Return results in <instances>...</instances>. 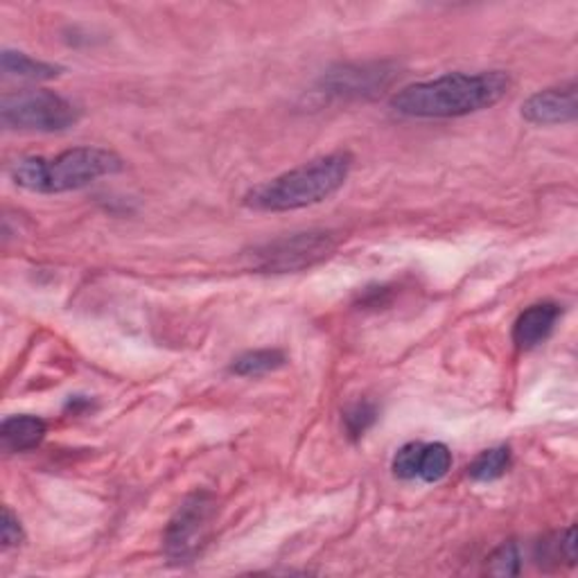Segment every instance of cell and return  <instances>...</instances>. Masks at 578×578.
<instances>
[{
	"label": "cell",
	"mask_w": 578,
	"mask_h": 578,
	"mask_svg": "<svg viewBox=\"0 0 578 578\" xmlns=\"http://www.w3.org/2000/svg\"><path fill=\"white\" fill-rule=\"evenodd\" d=\"M511 89L504 71L448 73L404 86L391 97V109L406 118H461L491 109Z\"/></svg>",
	"instance_id": "obj_1"
},
{
	"label": "cell",
	"mask_w": 578,
	"mask_h": 578,
	"mask_svg": "<svg viewBox=\"0 0 578 578\" xmlns=\"http://www.w3.org/2000/svg\"><path fill=\"white\" fill-rule=\"evenodd\" d=\"M353 169V156L334 152L303 163L247 192L245 207L262 213H287L315 207L342 188Z\"/></svg>",
	"instance_id": "obj_2"
},
{
	"label": "cell",
	"mask_w": 578,
	"mask_h": 578,
	"mask_svg": "<svg viewBox=\"0 0 578 578\" xmlns=\"http://www.w3.org/2000/svg\"><path fill=\"white\" fill-rule=\"evenodd\" d=\"M122 158L102 148H75L55 158L27 156L10 167V177L19 188L42 194H59L91 186L99 177L116 175L122 169Z\"/></svg>",
	"instance_id": "obj_3"
},
{
	"label": "cell",
	"mask_w": 578,
	"mask_h": 578,
	"mask_svg": "<svg viewBox=\"0 0 578 578\" xmlns=\"http://www.w3.org/2000/svg\"><path fill=\"white\" fill-rule=\"evenodd\" d=\"M0 120L16 131H63L80 120V109L55 91H21L0 102Z\"/></svg>",
	"instance_id": "obj_4"
},
{
	"label": "cell",
	"mask_w": 578,
	"mask_h": 578,
	"mask_svg": "<svg viewBox=\"0 0 578 578\" xmlns=\"http://www.w3.org/2000/svg\"><path fill=\"white\" fill-rule=\"evenodd\" d=\"M337 247L330 231H303L276 237V240L256 247L249 258L251 267L267 274H287L326 260Z\"/></svg>",
	"instance_id": "obj_5"
},
{
	"label": "cell",
	"mask_w": 578,
	"mask_h": 578,
	"mask_svg": "<svg viewBox=\"0 0 578 578\" xmlns=\"http://www.w3.org/2000/svg\"><path fill=\"white\" fill-rule=\"evenodd\" d=\"M217 514V502L211 493L199 491L184 499L175 518L165 529V552L177 563H188L201 547L207 545L213 520Z\"/></svg>",
	"instance_id": "obj_6"
},
{
	"label": "cell",
	"mask_w": 578,
	"mask_h": 578,
	"mask_svg": "<svg viewBox=\"0 0 578 578\" xmlns=\"http://www.w3.org/2000/svg\"><path fill=\"white\" fill-rule=\"evenodd\" d=\"M393 80V71L387 63H357L342 66L330 71L321 80V89L328 95L337 97H366L376 95Z\"/></svg>",
	"instance_id": "obj_7"
},
{
	"label": "cell",
	"mask_w": 578,
	"mask_h": 578,
	"mask_svg": "<svg viewBox=\"0 0 578 578\" xmlns=\"http://www.w3.org/2000/svg\"><path fill=\"white\" fill-rule=\"evenodd\" d=\"M578 114L576 105V84L569 82L565 86H554L538 91L522 105V118L531 125H565L574 122Z\"/></svg>",
	"instance_id": "obj_8"
},
{
	"label": "cell",
	"mask_w": 578,
	"mask_h": 578,
	"mask_svg": "<svg viewBox=\"0 0 578 578\" xmlns=\"http://www.w3.org/2000/svg\"><path fill=\"white\" fill-rule=\"evenodd\" d=\"M561 319V308L556 303H535L527 308L516 326H514V342L522 351H531L540 346L554 332Z\"/></svg>",
	"instance_id": "obj_9"
},
{
	"label": "cell",
	"mask_w": 578,
	"mask_h": 578,
	"mask_svg": "<svg viewBox=\"0 0 578 578\" xmlns=\"http://www.w3.org/2000/svg\"><path fill=\"white\" fill-rule=\"evenodd\" d=\"M48 425L37 416H10L0 425V440L5 452H25L46 438Z\"/></svg>",
	"instance_id": "obj_10"
},
{
	"label": "cell",
	"mask_w": 578,
	"mask_h": 578,
	"mask_svg": "<svg viewBox=\"0 0 578 578\" xmlns=\"http://www.w3.org/2000/svg\"><path fill=\"white\" fill-rule=\"evenodd\" d=\"M3 73L8 78H16V80L44 82V80H55L61 73V68L55 63L32 59L25 52L3 50Z\"/></svg>",
	"instance_id": "obj_11"
},
{
	"label": "cell",
	"mask_w": 578,
	"mask_h": 578,
	"mask_svg": "<svg viewBox=\"0 0 578 578\" xmlns=\"http://www.w3.org/2000/svg\"><path fill=\"white\" fill-rule=\"evenodd\" d=\"M285 362H287V357L283 351L260 349V351H249L237 359H233L231 373L233 376H240V378H260V376H267V373H271V370H279L281 366H285Z\"/></svg>",
	"instance_id": "obj_12"
},
{
	"label": "cell",
	"mask_w": 578,
	"mask_h": 578,
	"mask_svg": "<svg viewBox=\"0 0 578 578\" xmlns=\"http://www.w3.org/2000/svg\"><path fill=\"white\" fill-rule=\"evenodd\" d=\"M508 468H511V448L499 446V448H491L482 452L477 459H474L468 468V474H470V480L486 484V482L499 480L502 474H506Z\"/></svg>",
	"instance_id": "obj_13"
},
{
	"label": "cell",
	"mask_w": 578,
	"mask_h": 578,
	"mask_svg": "<svg viewBox=\"0 0 578 578\" xmlns=\"http://www.w3.org/2000/svg\"><path fill=\"white\" fill-rule=\"evenodd\" d=\"M452 468V452L444 444H423L421 463H418V480L434 484L446 477Z\"/></svg>",
	"instance_id": "obj_14"
},
{
	"label": "cell",
	"mask_w": 578,
	"mask_h": 578,
	"mask_svg": "<svg viewBox=\"0 0 578 578\" xmlns=\"http://www.w3.org/2000/svg\"><path fill=\"white\" fill-rule=\"evenodd\" d=\"M376 421H378V406L368 400L355 402L353 406H349L346 414H344L346 432L355 440L362 438L373 425H376Z\"/></svg>",
	"instance_id": "obj_15"
},
{
	"label": "cell",
	"mask_w": 578,
	"mask_h": 578,
	"mask_svg": "<svg viewBox=\"0 0 578 578\" xmlns=\"http://www.w3.org/2000/svg\"><path fill=\"white\" fill-rule=\"evenodd\" d=\"M520 565H522V556L516 542H504L502 547H497L491 556H488V574L495 576H518L520 574Z\"/></svg>",
	"instance_id": "obj_16"
},
{
	"label": "cell",
	"mask_w": 578,
	"mask_h": 578,
	"mask_svg": "<svg viewBox=\"0 0 578 578\" xmlns=\"http://www.w3.org/2000/svg\"><path fill=\"white\" fill-rule=\"evenodd\" d=\"M421 452H423V444H406L398 450V455L393 457V474L398 480L410 482L418 477Z\"/></svg>",
	"instance_id": "obj_17"
},
{
	"label": "cell",
	"mask_w": 578,
	"mask_h": 578,
	"mask_svg": "<svg viewBox=\"0 0 578 578\" xmlns=\"http://www.w3.org/2000/svg\"><path fill=\"white\" fill-rule=\"evenodd\" d=\"M25 533H23V527L19 522V518L10 511V506L3 508V522H0V540H3V550H12V547H19L23 542Z\"/></svg>",
	"instance_id": "obj_18"
}]
</instances>
